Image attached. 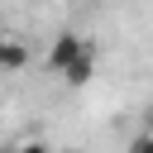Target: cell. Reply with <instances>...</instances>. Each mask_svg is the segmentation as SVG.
Returning a JSON list of instances; mask_svg holds the SVG:
<instances>
[{"mask_svg":"<svg viewBox=\"0 0 153 153\" xmlns=\"http://www.w3.org/2000/svg\"><path fill=\"white\" fill-rule=\"evenodd\" d=\"M91 72H96V48L86 43V48L62 67V81H67V86H86V81H91Z\"/></svg>","mask_w":153,"mask_h":153,"instance_id":"cell-2","label":"cell"},{"mask_svg":"<svg viewBox=\"0 0 153 153\" xmlns=\"http://www.w3.org/2000/svg\"><path fill=\"white\" fill-rule=\"evenodd\" d=\"M24 62H29V48H24L19 38H5V33H0V72H19Z\"/></svg>","mask_w":153,"mask_h":153,"instance_id":"cell-3","label":"cell"},{"mask_svg":"<svg viewBox=\"0 0 153 153\" xmlns=\"http://www.w3.org/2000/svg\"><path fill=\"white\" fill-rule=\"evenodd\" d=\"M81 48H86V38H76V33H57V38H53V48H48V67L62 76V67H67Z\"/></svg>","mask_w":153,"mask_h":153,"instance_id":"cell-1","label":"cell"},{"mask_svg":"<svg viewBox=\"0 0 153 153\" xmlns=\"http://www.w3.org/2000/svg\"><path fill=\"white\" fill-rule=\"evenodd\" d=\"M67 153H76V148H67Z\"/></svg>","mask_w":153,"mask_h":153,"instance_id":"cell-7","label":"cell"},{"mask_svg":"<svg viewBox=\"0 0 153 153\" xmlns=\"http://www.w3.org/2000/svg\"><path fill=\"white\" fill-rule=\"evenodd\" d=\"M0 153H14V148H0Z\"/></svg>","mask_w":153,"mask_h":153,"instance_id":"cell-6","label":"cell"},{"mask_svg":"<svg viewBox=\"0 0 153 153\" xmlns=\"http://www.w3.org/2000/svg\"><path fill=\"white\" fill-rule=\"evenodd\" d=\"M129 153H153V134H139V139L129 143Z\"/></svg>","mask_w":153,"mask_h":153,"instance_id":"cell-5","label":"cell"},{"mask_svg":"<svg viewBox=\"0 0 153 153\" xmlns=\"http://www.w3.org/2000/svg\"><path fill=\"white\" fill-rule=\"evenodd\" d=\"M14 153H53V148H48V143H43V139H29V143H19V148H14Z\"/></svg>","mask_w":153,"mask_h":153,"instance_id":"cell-4","label":"cell"}]
</instances>
